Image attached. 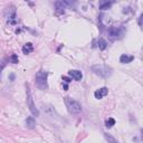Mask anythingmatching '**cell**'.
Segmentation results:
<instances>
[{
	"mask_svg": "<svg viewBox=\"0 0 143 143\" xmlns=\"http://www.w3.org/2000/svg\"><path fill=\"white\" fill-rule=\"evenodd\" d=\"M124 35H125V29L122 26L111 27V28L107 29V37L111 40H118L123 38Z\"/></svg>",
	"mask_w": 143,
	"mask_h": 143,
	"instance_id": "obj_1",
	"label": "cell"
},
{
	"mask_svg": "<svg viewBox=\"0 0 143 143\" xmlns=\"http://www.w3.org/2000/svg\"><path fill=\"white\" fill-rule=\"evenodd\" d=\"M26 126L28 129H35L36 121H35V118H34L33 116H29V117L26 118Z\"/></svg>",
	"mask_w": 143,
	"mask_h": 143,
	"instance_id": "obj_11",
	"label": "cell"
},
{
	"mask_svg": "<svg viewBox=\"0 0 143 143\" xmlns=\"http://www.w3.org/2000/svg\"><path fill=\"white\" fill-rule=\"evenodd\" d=\"M64 88H65V91H67L68 90V86H67V85H64Z\"/></svg>",
	"mask_w": 143,
	"mask_h": 143,
	"instance_id": "obj_18",
	"label": "cell"
},
{
	"mask_svg": "<svg viewBox=\"0 0 143 143\" xmlns=\"http://www.w3.org/2000/svg\"><path fill=\"white\" fill-rule=\"evenodd\" d=\"M107 93H108L107 87H102V88H98L97 91H95L94 96H95V98H97V100H101L102 97H104L105 95H107Z\"/></svg>",
	"mask_w": 143,
	"mask_h": 143,
	"instance_id": "obj_6",
	"label": "cell"
},
{
	"mask_svg": "<svg viewBox=\"0 0 143 143\" xmlns=\"http://www.w3.org/2000/svg\"><path fill=\"white\" fill-rule=\"evenodd\" d=\"M114 124H115V120H114V118H112V117L107 118L106 122H105V126H106L107 129H111Z\"/></svg>",
	"mask_w": 143,
	"mask_h": 143,
	"instance_id": "obj_14",
	"label": "cell"
},
{
	"mask_svg": "<svg viewBox=\"0 0 143 143\" xmlns=\"http://www.w3.org/2000/svg\"><path fill=\"white\" fill-rule=\"evenodd\" d=\"M68 74H69V76L72 78H74L75 81H81L82 77H83V74H82L81 70H69Z\"/></svg>",
	"mask_w": 143,
	"mask_h": 143,
	"instance_id": "obj_8",
	"label": "cell"
},
{
	"mask_svg": "<svg viewBox=\"0 0 143 143\" xmlns=\"http://www.w3.org/2000/svg\"><path fill=\"white\" fill-rule=\"evenodd\" d=\"M27 104H28V107H29L30 112H31V114L35 115V116H38V115H39V111L37 110V107L35 106V104H34L33 95H31V92H30L29 85H27Z\"/></svg>",
	"mask_w": 143,
	"mask_h": 143,
	"instance_id": "obj_5",
	"label": "cell"
},
{
	"mask_svg": "<svg viewBox=\"0 0 143 143\" xmlns=\"http://www.w3.org/2000/svg\"><path fill=\"white\" fill-rule=\"evenodd\" d=\"M70 3L69 2H67V1H56L55 2V6H56V9L57 10H59V11H62L64 13V10L63 9H65L67 6H69Z\"/></svg>",
	"mask_w": 143,
	"mask_h": 143,
	"instance_id": "obj_9",
	"label": "cell"
},
{
	"mask_svg": "<svg viewBox=\"0 0 143 143\" xmlns=\"http://www.w3.org/2000/svg\"><path fill=\"white\" fill-rule=\"evenodd\" d=\"M95 44H97V47L100 49L102 50H104V49H106V47H107V43H106V40H104L103 38H98V39H95L94 42H93V45H95Z\"/></svg>",
	"mask_w": 143,
	"mask_h": 143,
	"instance_id": "obj_7",
	"label": "cell"
},
{
	"mask_svg": "<svg viewBox=\"0 0 143 143\" xmlns=\"http://www.w3.org/2000/svg\"><path fill=\"white\" fill-rule=\"evenodd\" d=\"M133 59H134V56H130V55H126V54H123V55H121V57H120V62L122 64H129Z\"/></svg>",
	"mask_w": 143,
	"mask_h": 143,
	"instance_id": "obj_10",
	"label": "cell"
},
{
	"mask_svg": "<svg viewBox=\"0 0 143 143\" xmlns=\"http://www.w3.org/2000/svg\"><path fill=\"white\" fill-rule=\"evenodd\" d=\"M63 81H65L66 83H70V82H72V78L66 77V76H63Z\"/></svg>",
	"mask_w": 143,
	"mask_h": 143,
	"instance_id": "obj_17",
	"label": "cell"
},
{
	"mask_svg": "<svg viewBox=\"0 0 143 143\" xmlns=\"http://www.w3.org/2000/svg\"><path fill=\"white\" fill-rule=\"evenodd\" d=\"M92 70L94 72V74H96L103 78H107L112 75V68L106 65H93L92 66Z\"/></svg>",
	"mask_w": 143,
	"mask_h": 143,
	"instance_id": "obj_3",
	"label": "cell"
},
{
	"mask_svg": "<svg viewBox=\"0 0 143 143\" xmlns=\"http://www.w3.org/2000/svg\"><path fill=\"white\" fill-rule=\"evenodd\" d=\"M10 62H11V63H13V64H17V63H18V56H17L16 55V54H12V55L11 56H10Z\"/></svg>",
	"mask_w": 143,
	"mask_h": 143,
	"instance_id": "obj_16",
	"label": "cell"
},
{
	"mask_svg": "<svg viewBox=\"0 0 143 143\" xmlns=\"http://www.w3.org/2000/svg\"><path fill=\"white\" fill-rule=\"evenodd\" d=\"M104 137H105V139L107 140V142H108V143H118V142H117L116 140H115V139H114L113 137H111L110 134L105 133V134H104Z\"/></svg>",
	"mask_w": 143,
	"mask_h": 143,
	"instance_id": "obj_15",
	"label": "cell"
},
{
	"mask_svg": "<svg viewBox=\"0 0 143 143\" xmlns=\"http://www.w3.org/2000/svg\"><path fill=\"white\" fill-rule=\"evenodd\" d=\"M34 50V46H33V44H30V43H27L25 46L22 47V53L23 54H30Z\"/></svg>",
	"mask_w": 143,
	"mask_h": 143,
	"instance_id": "obj_12",
	"label": "cell"
},
{
	"mask_svg": "<svg viewBox=\"0 0 143 143\" xmlns=\"http://www.w3.org/2000/svg\"><path fill=\"white\" fill-rule=\"evenodd\" d=\"M47 76H48V73L44 70H40L36 74V85L37 87L40 88V90H46L48 87V84H47Z\"/></svg>",
	"mask_w": 143,
	"mask_h": 143,
	"instance_id": "obj_4",
	"label": "cell"
},
{
	"mask_svg": "<svg viewBox=\"0 0 143 143\" xmlns=\"http://www.w3.org/2000/svg\"><path fill=\"white\" fill-rule=\"evenodd\" d=\"M64 101H65V104H66V107L67 110L69 111V113L72 114H78L82 112V105L78 103L77 101L73 100V98L70 97H65L64 98Z\"/></svg>",
	"mask_w": 143,
	"mask_h": 143,
	"instance_id": "obj_2",
	"label": "cell"
},
{
	"mask_svg": "<svg viewBox=\"0 0 143 143\" xmlns=\"http://www.w3.org/2000/svg\"><path fill=\"white\" fill-rule=\"evenodd\" d=\"M112 5H113V2H112V1H101V3H100V9L106 10V9L110 8Z\"/></svg>",
	"mask_w": 143,
	"mask_h": 143,
	"instance_id": "obj_13",
	"label": "cell"
}]
</instances>
